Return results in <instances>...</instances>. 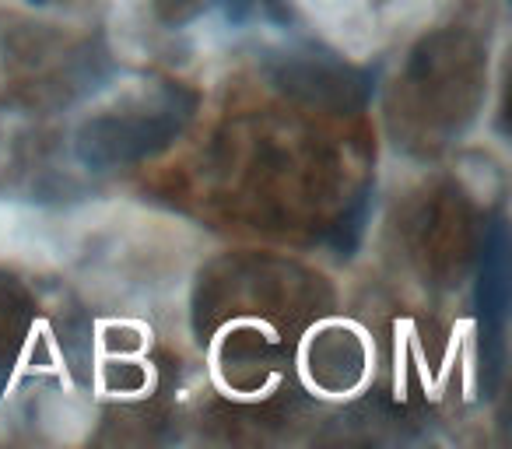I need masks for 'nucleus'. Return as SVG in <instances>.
I'll use <instances>...</instances> for the list:
<instances>
[{
  "label": "nucleus",
  "instance_id": "nucleus-1",
  "mask_svg": "<svg viewBox=\"0 0 512 449\" xmlns=\"http://www.w3.org/2000/svg\"><path fill=\"white\" fill-rule=\"evenodd\" d=\"M197 95L179 81H162L151 92L99 113L78 130V158L88 169L134 165L165 151L193 120Z\"/></svg>",
  "mask_w": 512,
  "mask_h": 449
},
{
  "label": "nucleus",
  "instance_id": "nucleus-2",
  "mask_svg": "<svg viewBox=\"0 0 512 449\" xmlns=\"http://www.w3.org/2000/svg\"><path fill=\"white\" fill-rule=\"evenodd\" d=\"M274 81H278L285 92L313 102V106L348 109V106H355V102H362V95H365V74H358L355 67L341 64V60H334V57H323V53H316V50L278 57Z\"/></svg>",
  "mask_w": 512,
  "mask_h": 449
},
{
  "label": "nucleus",
  "instance_id": "nucleus-3",
  "mask_svg": "<svg viewBox=\"0 0 512 449\" xmlns=\"http://www.w3.org/2000/svg\"><path fill=\"white\" fill-rule=\"evenodd\" d=\"M505 225L495 221L491 236L484 239V257H481V285H477V306H481L484 323L502 327L505 306H509V264H505Z\"/></svg>",
  "mask_w": 512,
  "mask_h": 449
}]
</instances>
